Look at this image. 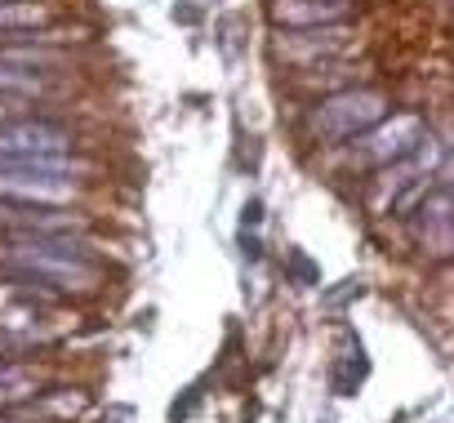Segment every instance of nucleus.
Segmentation results:
<instances>
[{"label": "nucleus", "instance_id": "f257e3e1", "mask_svg": "<svg viewBox=\"0 0 454 423\" xmlns=\"http://www.w3.org/2000/svg\"><path fill=\"white\" fill-rule=\"evenodd\" d=\"M0 263L45 277L59 290H94L103 281V268L76 237H10V246H0Z\"/></svg>", "mask_w": 454, "mask_h": 423}, {"label": "nucleus", "instance_id": "f03ea898", "mask_svg": "<svg viewBox=\"0 0 454 423\" xmlns=\"http://www.w3.org/2000/svg\"><path fill=\"white\" fill-rule=\"evenodd\" d=\"M441 165H445V152H441V143L427 134L414 152H405L401 161L383 165V178H379V187H374L379 209H392V215H410V209L423 200V192L432 187V174H436Z\"/></svg>", "mask_w": 454, "mask_h": 423}, {"label": "nucleus", "instance_id": "7ed1b4c3", "mask_svg": "<svg viewBox=\"0 0 454 423\" xmlns=\"http://www.w3.org/2000/svg\"><path fill=\"white\" fill-rule=\"evenodd\" d=\"M387 116V98L379 90H343V94H330L317 112H312V134L321 143H348L356 134H365L374 121Z\"/></svg>", "mask_w": 454, "mask_h": 423}, {"label": "nucleus", "instance_id": "20e7f679", "mask_svg": "<svg viewBox=\"0 0 454 423\" xmlns=\"http://www.w3.org/2000/svg\"><path fill=\"white\" fill-rule=\"evenodd\" d=\"M423 138H427V121L419 112H392V116L374 121L365 134H356V161L383 169V165L401 161L405 152H414Z\"/></svg>", "mask_w": 454, "mask_h": 423}, {"label": "nucleus", "instance_id": "39448f33", "mask_svg": "<svg viewBox=\"0 0 454 423\" xmlns=\"http://www.w3.org/2000/svg\"><path fill=\"white\" fill-rule=\"evenodd\" d=\"M0 228L10 237H85L90 219L72 205H23L0 200Z\"/></svg>", "mask_w": 454, "mask_h": 423}, {"label": "nucleus", "instance_id": "423d86ee", "mask_svg": "<svg viewBox=\"0 0 454 423\" xmlns=\"http://www.w3.org/2000/svg\"><path fill=\"white\" fill-rule=\"evenodd\" d=\"M76 134L59 121L14 116L0 121V156H72Z\"/></svg>", "mask_w": 454, "mask_h": 423}, {"label": "nucleus", "instance_id": "0eeeda50", "mask_svg": "<svg viewBox=\"0 0 454 423\" xmlns=\"http://www.w3.org/2000/svg\"><path fill=\"white\" fill-rule=\"evenodd\" d=\"M0 200H23V205H72L81 200L76 178L59 174H19V169H0Z\"/></svg>", "mask_w": 454, "mask_h": 423}, {"label": "nucleus", "instance_id": "6e6552de", "mask_svg": "<svg viewBox=\"0 0 454 423\" xmlns=\"http://www.w3.org/2000/svg\"><path fill=\"white\" fill-rule=\"evenodd\" d=\"M450 183L441 178L436 187L423 192V200L414 205V219H410V232L423 250L432 255H450Z\"/></svg>", "mask_w": 454, "mask_h": 423}, {"label": "nucleus", "instance_id": "1a4fd4ad", "mask_svg": "<svg viewBox=\"0 0 454 423\" xmlns=\"http://www.w3.org/2000/svg\"><path fill=\"white\" fill-rule=\"evenodd\" d=\"M352 14V0H277L272 5V19L294 27V32H308V27H334Z\"/></svg>", "mask_w": 454, "mask_h": 423}, {"label": "nucleus", "instance_id": "9d476101", "mask_svg": "<svg viewBox=\"0 0 454 423\" xmlns=\"http://www.w3.org/2000/svg\"><path fill=\"white\" fill-rule=\"evenodd\" d=\"M50 27L45 0H0V32H41Z\"/></svg>", "mask_w": 454, "mask_h": 423}, {"label": "nucleus", "instance_id": "9b49d317", "mask_svg": "<svg viewBox=\"0 0 454 423\" xmlns=\"http://www.w3.org/2000/svg\"><path fill=\"white\" fill-rule=\"evenodd\" d=\"M0 94L32 103V98L54 94V81H50L45 72H32V67H5V63H0Z\"/></svg>", "mask_w": 454, "mask_h": 423}, {"label": "nucleus", "instance_id": "f8f14e48", "mask_svg": "<svg viewBox=\"0 0 454 423\" xmlns=\"http://www.w3.org/2000/svg\"><path fill=\"white\" fill-rule=\"evenodd\" d=\"M361 379H365V361H348L343 370H334V392L339 396H352Z\"/></svg>", "mask_w": 454, "mask_h": 423}, {"label": "nucleus", "instance_id": "ddd939ff", "mask_svg": "<svg viewBox=\"0 0 454 423\" xmlns=\"http://www.w3.org/2000/svg\"><path fill=\"white\" fill-rule=\"evenodd\" d=\"M290 272H294L299 281H308V286H317V268H312V263H308L303 255H294V259H290Z\"/></svg>", "mask_w": 454, "mask_h": 423}, {"label": "nucleus", "instance_id": "4468645a", "mask_svg": "<svg viewBox=\"0 0 454 423\" xmlns=\"http://www.w3.org/2000/svg\"><path fill=\"white\" fill-rule=\"evenodd\" d=\"M23 98H10V94H0V121H14V116H23Z\"/></svg>", "mask_w": 454, "mask_h": 423}, {"label": "nucleus", "instance_id": "2eb2a0df", "mask_svg": "<svg viewBox=\"0 0 454 423\" xmlns=\"http://www.w3.org/2000/svg\"><path fill=\"white\" fill-rule=\"evenodd\" d=\"M0 423H19V419H10V414H0Z\"/></svg>", "mask_w": 454, "mask_h": 423}]
</instances>
